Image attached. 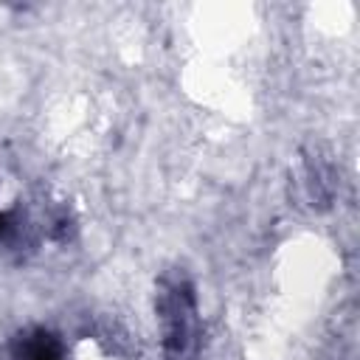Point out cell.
Listing matches in <instances>:
<instances>
[{
    "label": "cell",
    "instance_id": "7a4b0ae2",
    "mask_svg": "<svg viewBox=\"0 0 360 360\" xmlns=\"http://www.w3.org/2000/svg\"><path fill=\"white\" fill-rule=\"evenodd\" d=\"M11 360H62L59 354V343L51 332L45 329H34L17 338L14 349H11Z\"/></svg>",
    "mask_w": 360,
    "mask_h": 360
},
{
    "label": "cell",
    "instance_id": "6da1fadb",
    "mask_svg": "<svg viewBox=\"0 0 360 360\" xmlns=\"http://www.w3.org/2000/svg\"><path fill=\"white\" fill-rule=\"evenodd\" d=\"M158 321L163 335L166 360H197L202 323L197 309L194 284L183 270H172L158 287Z\"/></svg>",
    "mask_w": 360,
    "mask_h": 360
},
{
    "label": "cell",
    "instance_id": "3957f363",
    "mask_svg": "<svg viewBox=\"0 0 360 360\" xmlns=\"http://www.w3.org/2000/svg\"><path fill=\"white\" fill-rule=\"evenodd\" d=\"M11 231V219H8V214H0V236H6Z\"/></svg>",
    "mask_w": 360,
    "mask_h": 360
}]
</instances>
